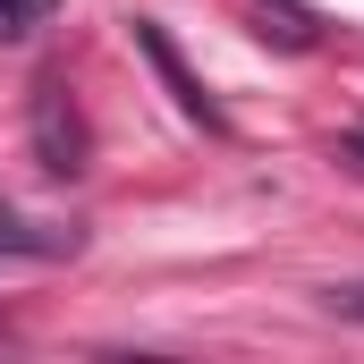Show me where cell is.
I'll return each mask as SVG.
<instances>
[{"label": "cell", "instance_id": "cell-1", "mask_svg": "<svg viewBox=\"0 0 364 364\" xmlns=\"http://www.w3.org/2000/svg\"><path fill=\"white\" fill-rule=\"evenodd\" d=\"M34 144H43V170H51V178H77V170H85V127H77V110H68V85L34 93Z\"/></svg>", "mask_w": 364, "mask_h": 364}, {"label": "cell", "instance_id": "cell-2", "mask_svg": "<svg viewBox=\"0 0 364 364\" xmlns=\"http://www.w3.org/2000/svg\"><path fill=\"white\" fill-rule=\"evenodd\" d=\"M136 43H144V60L161 68V85H170V102H178L186 119H195V127H220V110H212V93H203V85H195V77H186L178 43H170V34H161L153 17H136Z\"/></svg>", "mask_w": 364, "mask_h": 364}, {"label": "cell", "instance_id": "cell-3", "mask_svg": "<svg viewBox=\"0 0 364 364\" xmlns=\"http://www.w3.org/2000/svg\"><path fill=\"white\" fill-rule=\"evenodd\" d=\"M246 17H255V34H263V43H279V51H314V43H322L314 9H288V0H255Z\"/></svg>", "mask_w": 364, "mask_h": 364}, {"label": "cell", "instance_id": "cell-4", "mask_svg": "<svg viewBox=\"0 0 364 364\" xmlns=\"http://www.w3.org/2000/svg\"><path fill=\"white\" fill-rule=\"evenodd\" d=\"M60 0H0V43H26L34 26H51Z\"/></svg>", "mask_w": 364, "mask_h": 364}, {"label": "cell", "instance_id": "cell-5", "mask_svg": "<svg viewBox=\"0 0 364 364\" xmlns=\"http://www.w3.org/2000/svg\"><path fill=\"white\" fill-rule=\"evenodd\" d=\"M322 305H331L339 322H364V279H348V288H322Z\"/></svg>", "mask_w": 364, "mask_h": 364}, {"label": "cell", "instance_id": "cell-6", "mask_svg": "<svg viewBox=\"0 0 364 364\" xmlns=\"http://www.w3.org/2000/svg\"><path fill=\"white\" fill-rule=\"evenodd\" d=\"M331 153H339V161H348V170H364V127H348V136H339V144H331Z\"/></svg>", "mask_w": 364, "mask_h": 364}]
</instances>
